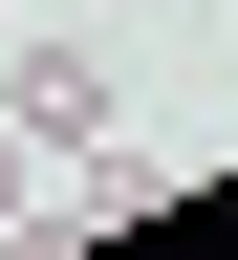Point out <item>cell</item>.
<instances>
[{
  "label": "cell",
  "mask_w": 238,
  "mask_h": 260,
  "mask_svg": "<svg viewBox=\"0 0 238 260\" xmlns=\"http://www.w3.org/2000/svg\"><path fill=\"white\" fill-rule=\"evenodd\" d=\"M0 152H22V174H109V152H130L109 44H44V22H0Z\"/></svg>",
  "instance_id": "obj_1"
}]
</instances>
